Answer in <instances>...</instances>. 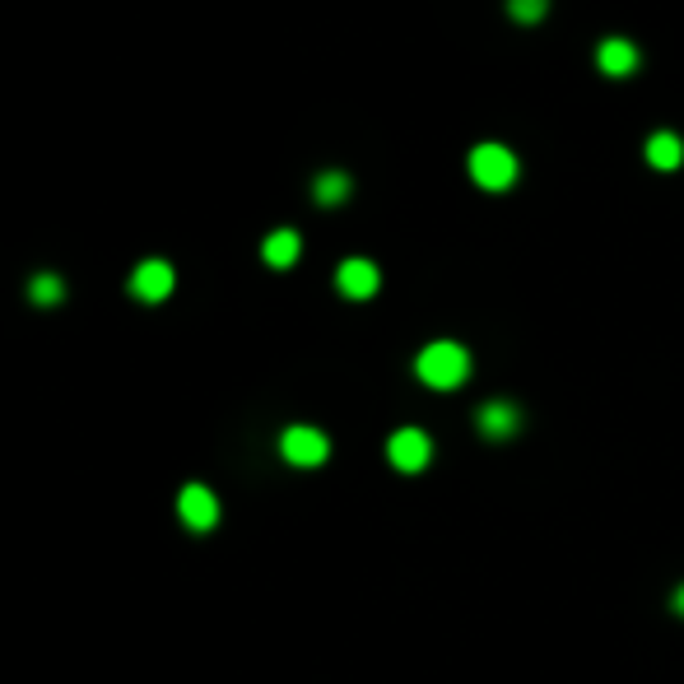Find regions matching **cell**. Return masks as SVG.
<instances>
[{
    "mask_svg": "<svg viewBox=\"0 0 684 684\" xmlns=\"http://www.w3.org/2000/svg\"><path fill=\"white\" fill-rule=\"evenodd\" d=\"M415 373H419V382H429L433 392H452L470 377V355L452 340H433L424 355L415 359Z\"/></svg>",
    "mask_w": 684,
    "mask_h": 684,
    "instance_id": "cell-1",
    "label": "cell"
},
{
    "mask_svg": "<svg viewBox=\"0 0 684 684\" xmlns=\"http://www.w3.org/2000/svg\"><path fill=\"white\" fill-rule=\"evenodd\" d=\"M470 178H476L484 191H507L517 182V154L507 145H476V154H470Z\"/></svg>",
    "mask_w": 684,
    "mask_h": 684,
    "instance_id": "cell-2",
    "label": "cell"
},
{
    "mask_svg": "<svg viewBox=\"0 0 684 684\" xmlns=\"http://www.w3.org/2000/svg\"><path fill=\"white\" fill-rule=\"evenodd\" d=\"M279 452H285L293 466H322L326 452H331V443H326V433L298 424V429H289L285 437H279Z\"/></svg>",
    "mask_w": 684,
    "mask_h": 684,
    "instance_id": "cell-3",
    "label": "cell"
},
{
    "mask_svg": "<svg viewBox=\"0 0 684 684\" xmlns=\"http://www.w3.org/2000/svg\"><path fill=\"white\" fill-rule=\"evenodd\" d=\"M387 456L396 470H424L433 456V443H429V433H419V429H400V433H392Z\"/></svg>",
    "mask_w": 684,
    "mask_h": 684,
    "instance_id": "cell-4",
    "label": "cell"
},
{
    "mask_svg": "<svg viewBox=\"0 0 684 684\" xmlns=\"http://www.w3.org/2000/svg\"><path fill=\"white\" fill-rule=\"evenodd\" d=\"M172 266L168 261H140L135 275H131V293L145 298V303H164V298L172 293Z\"/></svg>",
    "mask_w": 684,
    "mask_h": 684,
    "instance_id": "cell-5",
    "label": "cell"
},
{
    "mask_svg": "<svg viewBox=\"0 0 684 684\" xmlns=\"http://www.w3.org/2000/svg\"><path fill=\"white\" fill-rule=\"evenodd\" d=\"M178 513H182V521L191 526V531H209V526L219 521V503H215V494H209V489L187 484L182 499H178Z\"/></svg>",
    "mask_w": 684,
    "mask_h": 684,
    "instance_id": "cell-6",
    "label": "cell"
},
{
    "mask_svg": "<svg viewBox=\"0 0 684 684\" xmlns=\"http://www.w3.org/2000/svg\"><path fill=\"white\" fill-rule=\"evenodd\" d=\"M377 266L373 261H363V256H355V261H345V266L336 271V285H340V293L345 298H373L377 293Z\"/></svg>",
    "mask_w": 684,
    "mask_h": 684,
    "instance_id": "cell-7",
    "label": "cell"
},
{
    "mask_svg": "<svg viewBox=\"0 0 684 684\" xmlns=\"http://www.w3.org/2000/svg\"><path fill=\"white\" fill-rule=\"evenodd\" d=\"M596 65L605 70V75H634V65H638V47L634 43H624V38H605L601 47H596Z\"/></svg>",
    "mask_w": 684,
    "mask_h": 684,
    "instance_id": "cell-8",
    "label": "cell"
},
{
    "mask_svg": "<svg viewBox=\"0 0 684 684\" xmlns=\"http://www.w3.org/2000/svg\"><path fill=\"white\" fill-rule=\"evenodd\" d=\"M298 248H303V242H298L293 228H275V233H271L266 242H261V256H266V266L289 271L293 261H298Z\"/></svg>",
    "mask_w": 684,
    "mask_h": 684,
    "instance_id": "cell-9",
    "label": "cell"
},
{
    "mask_svg": "<svg viewBox=\"0 0 684 684\" xmlns=\"http://www.w3.org/2000/svg\"><path fill=\"white\" fill-rule=\"evenodd\" d=\"M647 164L661 168V172H671L684 164V140L675 131H657L652 140H647Z\"/></svg>",
    "mask_w": 684,
    "mask_h": 684,
    "instance_id": "cell-10",
    "label": "cell"
},
{
    "mask_svg": "<svg viewBox=\"0 0 684 684\" xmlns=\"http://www.w3.org/2000/svg\"><path fill=\"white\" fill-rule=\"evenodd\" d=\"M480 429H484V437H513L521 429V415H517V406H507V400H494V406L480 410Z\"/></svg>",
    "mask_w": 684,
    "mask_h": 684,
    "instance_id": "cell-11",
    "label": "cell"
},
{
    "mask_svg": "<svg viewBox=\"0 0 684 684\" xmlns=\"http://www.w3.org/2000/svg\"><path fill=\"white\" fill-rule=\"evenodd\" d=\"M312 196H317V205H340L349 196V178L345 172H322V178L312 182Z\"/></svg>",
    "mask_w": 684,
    "mask_h": 684,
    "instance_id": "cell-12",
    "label": "cell"
},
{
    "mask_svg": "<svg viewBox=\"0 0 684 684\" xmlns=\"http://www.w3.org/2000/svg\"><path fill=\"white\" fill-rule=\"evenodd\" d=\"M28 298H33V303H43V308H51V303H61V298H65V285L57 275H38L28 285Z\"/></svg>",
    "mask_w": 684,
    "mask_h": 684,
    "instance_id": "cell-13",
    "label": "cell"
},
{
    "mask_svg": "<svg viewBox=\"0 0 684 684\" xmlns=\"http://www.w3.org/2000/svg\"><path fill=\"white\" fill-rule=\"evenodd\" d=\"M550 10V0H507V14H513L517 24H540Z\"/></svg>",
    "mask_w": 684,
    "mask_h": 684,
    "instance_id": "cell-14",
    "label": "cell"
},
{
    "mask_svg": "<svg viewBox=\"0 0 684 684\" xmlns=\"http://www.w3.org/2000/svg\"><path fill=\"white\" fill-rule=\"evenodd\" d=\"M675 610H680V615H684V587L675 591Z\"/></svg>",
    "mask_w": 684,
    "mask_h": 684,
    "instance_id": "cell-15",
    "label": "cell"
}]
</instances>
